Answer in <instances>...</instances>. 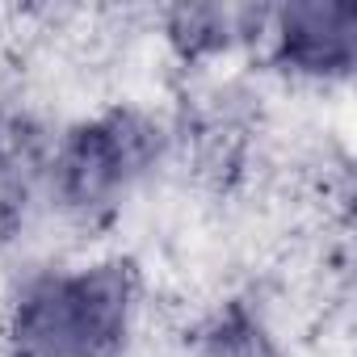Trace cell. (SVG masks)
<instances>
[{
	"instance_id": "7a4b0ae2",
	"label": "cell",
	"mask_w": 357,
	"mask_h": 357,
	"mask_svg": "<svg viewBox=\"0 0 357 357\" xmlns=\"http://www.w3.org/2000/svg\"><path fill=\"white\" fill-rule=\"evenodd\" d=\"M147 151H151V130L139 126L135 118H109L101 126H89L68 147L63 185L84 206L101 202L147 160Z\"/></svg>"
},
{
	"instance_id": "3957f363",
	"label": "cell",
	"mask_w": 357,
	"mask_h": 357,
	"mask_svg": "<svg viewBox=\"0 0 357 357\" xmlns=\"http://www.w3.org/2000/svg\"><path fill=\"white\" fill-rule=\"evenodd\" d=\"M353 30L349 5H294L282 26V55L303 72H344L353 63Z\"/></svg>"
},
{
	"instance_id": "6da1fadb",
	"label": "cell",
	"mask_w": 357,
	"mask_h": 357,
	"mask_svg": "<svg viewBox=\"0 0 357 357\" xmlns=\"http://www.w3.org/2000/svg\"><path fill=\"white\" fill-rule=\"evenodd\" d=\"M126 273L118 265L43 282L17 319V336L34 357H97L122 336Z\"/></svg>"
},
{
	"instance_id": "277c9868",
	"label": "cell",
	"mask_w": 357,
	"mask_h": 357,
	"mask_svg": "<svg viewBox=\"0 0 357 357\" xmlns=\"http://www.w3.org/2000/svg\"><path fill=\"white\" fill-rule=\"evenodd\" d=\"M215 357H273V353H269V344L261 340V332L252 324L231 319L215 340Z\"/></svg>"
}]
</instances>
